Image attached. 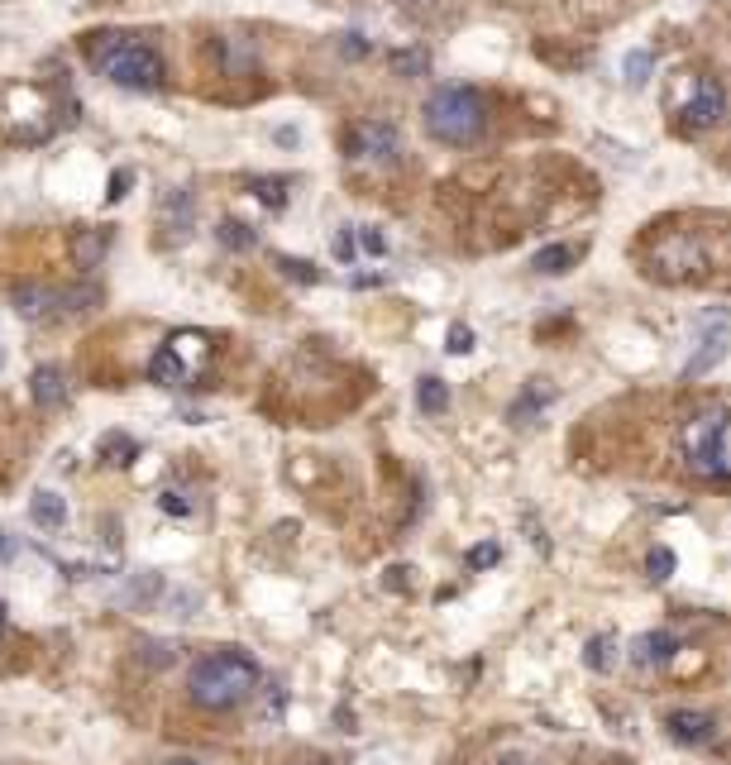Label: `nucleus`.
<instances>
[{
	"mask_svg": "<svg viewBox=\"0 0 731 765\" xmlns=\"http://www.w3.org/2000/svg\"><path fill=\"white\" fill-rule=\"evenodd\" d=\"M387 63H392V72H402V77H426L430 58H426V48H397Z\"/></svg>",
	"mask_w": 731,
	"mask_h": 765,
	"instance_id": "nucleus-24",
	"label": "nucleus"
},
{
	"mask_svg": "<svg viewBox=\"0 0 731 765\" xmlns=\"http://www.w3.org/2000/svg\"><path fill=\"white\" fill-rule=\"evenodd\" d=\"M674 565H679V560H674V550H665V546H655L650 555H645V569H650V579H669V574H674Z\"/></svg>",
	"mask_w": 731,
	"mask_h": 765,
	"instance_id": "nucleus-29",
	"label": "nucleus"
},
{
	"mask_svg": "<svg viewBox=\"0 0 731 765\" xmlns=\"http://www.w3.org/2000/svg\"><path fill=\"white\" fill-rule=\"evenodd\" d=\"M139 459V440L125 436V431H106L101 436V464H110V469H129Z\"/></svg>",
	"mask_w": 731,
	"mask_h": 765,
	"instance_id": "nucleus-16",
	"label": "nucleus"
},
{
	"mask_svg": "<svg viewBox=\"0 0 731 765\" xmlns=\"http://www.w3.org/2000/svg\"><path fill=\"white\" fill-rule=\"evenodd\" d=\"M215 58H220V72L225 77H244L258 67V53L249 39H215Z\"/></svg>",
	"mask_w": 731,
	"mask_h": 765,
	"instance_id": "nucleus-12",
	"label": "nucleus"
},
{
	"mask_svg": "<svg viewBox=\"0 0 731 765\" xmlns=\"http://www.w3.org/2000/svg\"><path fill=\"white\" fill-rule=\"evenodd\" d=\"M15 550H20V546H15L10 536H0V565H5V560H15Z\"/></svg>",
	"mask_w": 731,
	"mask_h": 765,
	"instance_id": "nucleus-37",
	"label": "nucleus"
},
{
	"mask_svg": "<svg viewBox=\"0 0 731 765\" xmlns=\"http://www.w3.org/2000/svg\"><path fill=\"white\" fill-rule=\"evenodd\" d=\"M282 268V273H287V278H292V283H321V268H316V263H306V259H287V254H278V259H273Z\"/></svg>",
	"mask_w": 731,
	"mask_h": 765,
	"instance_id": "nucleus-26",
	"label": "nucleus"
},
{
	"mask_svg": "<svg viewBox=\"0 0 731 765\" xmlns=\"http://www.w3.org/2000/svg\"><path fill=\"white\" fill-rule=\"evenodd\" d=\"M0 627H5V603H0Z\"/></svg>",
	"mask_w": 731,
	"mask_h": 765,
	"instance_id": "nucleus-40",
	"label": "nucleus"
},
{
	"mask_svg": "<svg viewBox=\"0 0 731 765\" xmlns=\"http://www.w3.org/2000/svg\"><path fill=\"white\" fill-rule=\"evenodd\" d=\"M416 407L426 416H440L445 407H450V388H445V378H435V373H426L421 383H416Z\"/></svg>",
	"mask_w": 731,
	"mask_h": 765,
	"instance_id": "nucleus-20",
	"label": "nucleus"
},
{
	"mask_svg": "<svg viewBox=\"0 0 731 765\" xmlns=\"http://www.w3.org/2000/svg\"><path fill=\"white\" fill-rule=\"evenodd\" d=\"M10 306L20 311L24 321H43V316H58V311H63V287L20 283V287H10Z\"/></svg>",
	"mask_w": 731,
	"mask_h": 765,
	"instance_id": "nucleus-8",
	"label": "nucleus"
},
{
	"mask_svg": "<svg viewBox=\"0 0 731 765\" xmlns=\"http://www.w3.org/2000/svg\"><path fill=\"white\" fill-rule=\"evenodd\" d=\"M354 249H359V244H354V235H349V230H340V235H335V259L354 263Z\"/></svg>",
	"mask_w": 731,
	"mask_h": 765,
	"instance_id": "nucleus-35",
	"label": "nucleus"
},
{
	"mask_svg": "<svg viewBox=\"0 0 731 765\" xmlns=\"http://www.w3.org/2000/svg\"><path fill=\"white\" fill-rule=\"evenodd\" d=\"M149 378L158 388H187V359L172 350V345H163V350L149 359Z\"/></svg>",
	"mask_w": 731,
	"mask_h": 765,
	"instance_id": "nucleus-13",
	"label": "nucleus"
},
{
	"mask_svg": "<svg viewBox=\"0 0 731 765\" xmlns=\"http://www.w3.org/2000/svg\"><path fill=\"white\" fill-rule=\"evenodd\" d=\"M349 283H354V287H378V283H383V273H354Z\"/></svg>",
	"mask_w": 731,
	"mask_h": 765,
	"instance_id": "nucleus-36",
	"label": "nucleus"
},
{
	"mask_svg": "<svg viewBox=\"0 0 731 765\" xmlns=\"http://www.w3.org/2000/svg\"><path fill=\"white\" fill-rule=\"evenodd\" d=\"M421 120H426V134L440 144H473L488 125V106L473 87H440L430 91Z\"/></svg>",
	"mask_w": 731,
	"mask_h": 765,
	"instance_id": "nucleus-2",
	"label": "nucleus"
},
{
	"mask_svg": "<svg viewBox=\"0 0 731 765\" xmlns=\"http://www.w3.org/2000/svg\"><path fill=\"white\" fill-rule=\"evenodd\" d=\"M258 679H263V670H258L254 656H244V651H215V656L192 665L187 689H192V703L211 708V713H225V708H239V703L254 694Z\"/></svg>",
	"mask_w": 731,
	"mask_h": 765,
	"instance_id": "nucleus-1",
	"label": "nucleus"
},
{
	"mask_svg": "<svg viewBox=\"0 0 731 765\" xmlns=\"http://www.w3.org/2000/svg\"><path fill=\"white\" fill-rule=\"evenodd\" d=\"M287 187H292V177H249V192H254L263 206H273V211L287 206Z\"/></svg>",
	"mask_w": 731,
	"mask_h": 765,
	"instance_id": "nucleus-23",
	"label": "nucleus"
},
{
	"mask_svg": "<svg viewBox=\"0 0 731 765\" xmlns=\"http://www.w3.org/2000/svg\"><path fill=\"white\" fill-rule=\"evenodd\" d=\"M674 651H679V641H674V632H665V627H655V632H641L636 641H631V665L636 670H655V665H665V660H674Z\"/></svg>",
	"mask_w": 731,
	"mask_h": 765,
	"instance_id": "nucleus-9",
	"label": "nucleus"
},
{
	"mask_svg": "<svg viewBox=\"0 0 731 765\" xmlns=\"http://www.w3.org/2000/svg\"><path fill=\"white\" fill-rule=\"evenodd\" d=\"M139 651H144V660L158 665V670H168L172 660H177V646H172V641H139Z\"/></svg>",
	"mask_w": 731,
	"mask_h": 765,
	"instance_id": "nucleus-28",
	"label": "nucleus"
},
{
	"mask_svg": "<svg viewBox=\"0 0 731 765\" xmlns=\"http://www.w3.org/2000/svg\"><path fill=\"white\" fill-rule=\"evenodd\" d=\"M583 665L588 670H598V675H607L612 665H617V636L612 632H598L588 646H583Z\"/></svg>",
	"mask_w": 731,
	"mask_h": 765,
	"instance_id": "nucleus-21",
	"label": "nucleus"
},
{
	"mask_svg": "<svg viewBox=\"0 0 731 765\" xmlns=\"http://www.w3.org/2000/svg\"><path fill=\"white\" fill-rule=\"evenodd\" d=\"M158 220L168 225L172 235H187V230L196 225V197L187 192V187H168L163 201H158Z\"/></svg>",
	"mask_w": 731,
	"mask_h": 765,
	"instance_id": "nucleus-11",
	"label": "nucleus"
},
{
	"mask_svg": "<svg viewBox=\"0 0 731 765\" xmlns=\"http://www.w3.org/2000/svg\"><path fill=\"white\" fill-rule=\"evenodd\" d=\"M96 67L101 77L125 91H158L163 87V58L158 48L139 44V39H110L96 48Z\"/></svg>",
	"mask_w": 731,
	"mask_h": 765,
	"instance_id": "nucleus-3",
	"label": "nucleus"
},
{
	"mask_svg": "<svg viewBox=\"0 0 731 765\" xmlns=\"http://www.w3.org/2000/svg\"><path fill=\"white\" fill-rule=\"evenodd\" d=\"M550 402H555V388H550L545 378H531V388L512 402V421L516 426H526V421H536V412H545Z\"/></svg>",
	"mask_w": 731,
	"mask_h": 765,
	"instance_id": "nucleus-15",
	"label": "nucleus"
},
{
	"mask_svg": "<svg viewBox=\"0 0 731 765\" xmlns=\"http://www.w3.org/2000/svg\"><path fill=\"white\" fill-rule=\"evenodd\" d=\"M650 67H655V53H650V48H641V53H626V63H622L626 87H645V82H650Z\"/></svg>",
	"mask_w": 731,
	"mask_h": 765,
	"instance_id": "nucleus-25",
	"label": "nucleus"
},
{
	"mask_svg": "<svg viewBox=\"0 0 731 765\" xmlns=\"http://www.w3.org/2000/svg\"><path fill=\"white\" fill-rule=\"evenodd\" d=\"M359 249H364V254H373V259H383V254H387V235L378 230V225H364V230H359Z\"/></svg>",
	"mask_w": 731,
	"mask_h": 765,
	"instance_id": "nucleus-30",
	"label": "nucleus"
},
{
	"mask_svg": "<svg viewBox=\"0 0 731 765\" xmlns=\"http://www.w3.org/2000/svg\"><path fill=\"white\" fill-rule=\"evenodd\" d=\"M168 765H201V761H196V756H172Z\"/></svg>",
	"mask_w": 731,
	"mask_h": 765,
	"instance_id": "nucleus-39",
	"label": "nucleus"
},
{
	"mask_svg": "<svg viewBox=\"0 0 731 765\" xmlns=\"http://www.w3.org/2000/svg\"><path fill=\"white\" fill-rule=\"evenodd\" d=\"M344 149H349V158H364V163H397L402 158V134L387 120H359L344 134Z\"/></svg>",
	"mask_w": 731,
	"mask_h": 765,
	"instance_id": "nucleus-5",
	"label": "nucleus"
},
{
	"mask_svg": "<svg viewBox=\"0 0 731 765\" xmlns=\"http://www.w3.org/2000/svg\"><path fill=\"white\" fill-rule=\"evenodd\" d=\"M574 259H579V249H574V244H545V249H536L531 268H536V273H545V278H555V273H569V268H574Z\"/></svg>",
	"mask_w": 731,
	"mask_h": 765,
	"instance_id": "nucleus-18",
	"label": "nucleus"
},
{
	"mask_svg": "<svg viewBox=\"0 0 731 765\" xmlns=\"http://www.w3.org/2000/svg\"><path fill=\"white\" fill-rule=\"evenodd\" d=\"M129 187H134V168H120V173H110L106 201H120V197H129Z\"/></svg>",
	"mask_w": 731,
	"mask_h": 765,
	"instance_id": "nucleus-32",
	"label": "nucleus"
},
{
	"mask_svg": "<svg viewBox=\"0 0 731 765\" xmlns=\"http://www.w3.org/2000/svg\"><path fill=\"white\" fill-rule=\"evenodd\" d=\"M445 350H450V354H469L473 350V330L464 326V321H454V326H450V335H445Z\"/></svg>",
	"mask_w": 731,
	"mask_h": 765,
	"instance_id": "nucleus-31",
	"label": "nucleus"
},
{
	"mask_svg": "<svg viewBox=\"0 0 731 765\" xmlns=\"http://www.w3.org/2000/svg\"><path fill=\"white\" fill-rule=\"evenodd\" d=\"M340 53H344V58H364V53H368V39H364V34H344V39H340Z\"/></svg>",
	"mask_w": 731,
	"mask_h": 765,
	"instance_id": "nucleus-34",
	"label": "nucleus"
},
{
	"mask_svg": "<svg viewBox=\"0 0 731 765\" xmlns=\"http://www.w3.org/2000/svg\"><path fill=\"white\" fill-rule=\"evenodd\" d=\"M722 115H727V91L717 87V82H698V87H693V96L679 106L674 125H679L684 134H703V130H712Z\"/></svg>",
	"mask_w": 731,
	"mask_h": 765,
	"instance_id": "nucleus-6",
	"label": "nucleus"
},
{
	"mask_svg": "<svg viewBox=\"0 0 731 765\" xmlns=\"http://www.w3.org/2000/svg\"><path fill=\"white\" fill-rule=\"evenodd\" d=\"M106 249H110V225H86V230H77V240H72V254H77L82 268H96V263L106 259Z\"/></svg>",
	"mask_w": 731,
	"mask_h": 765,
	"instance_id": "nucleus-14",
	"label": "nucleus"
},
{
	"mask_svg": "<svg viewBox=\"0 0 731 765\" xmlns=\"http://www.w3.org/2000/svg\"><path fill=\"white\" fill-rule=\"evenodd\" d=\"M722 359H727V335L717 330V335H708V340L698 345V354L688 359V369H684V373H688V378H703V373H708V369H717Z\"/></svg>",
	"mask_w": 731,
	"mask_h": 765,
	"instance_id": "nucleus-19",
	"label": "nucleus"
},
{
	"mask_svg": "<svg viewBox=\"0 0 731 765\" xmlns=\"http://www.w3.org/2000/svg\"><path fill=\"white\" fill-rule=\"evenodd\" d=\"M497 560H502V546H493V541L469 550V569H488V565H497Z\"/></svg>",
	"mask_w": 731,
	"mask_h": 765,
	"instance_id": "nucleus-33",
	"label": "nucleus"
},
{
	"mask_svg": "<svg viewBox=\"0 0 731 765\" xmlns=\"http://www.w3.org/2000/svg\"><path fill=\"white\" fill-rule=\"evenodd\" d=\"M29 393H34V402H39V407H48V412H53V407H63L67 397H72V383H67V373L58 369V364H39V369H34V378H29Z\"/></svg>",
	"mask_w": 731,
	"mask_h": 765,
	"instance_id": "nucleus-10",
	"label": "nucleus"
},
{
	"mask_svg": "<svg viewBox=\"0 0 731 765\" xmlns=\"http://www.w3.org/2000/svg\"><path fill=\"white\" fill-rule=\"evenodd\" d=\"M158 507H163L168 517H192L196 512V503L182 493V488H163V493H158Z\"/></svg>",
	"mask_w": 731,
	"mask_h": 765,
	"instance_id": "nucleus-27",
	"label": "nucleus"
},
{
	"mask_svg": "<svg viewBox=\"0 0 731 765\" xmlns=\"http://www.w3.org/2000/svg\"><path fill=\"white\" fill-rule=\"evenodd\" d=\"M29 522H34V526H48V531H58V526L67 522V503L58 498V493L39 488V493H34V503H29Z\"/></svg>",
	"mask_w": 731,
	"mask_h": 765,
	"instance_id": "nucleus-17",
	"label": "nucleus"
},
{
	"mask_svg": "<svg viewBox=\"0 0 731 765\" xmlns=\"http://www.w3.org/2000/svg\"><path fill=\"white\" fill-rule=\"evenodd\" d=\"M727 431H731L727 407H708V412H698L693 421H684V431H679V450H684L693 474H703V479L727 474Z\"/></svg>",
	"mask_w": 731,
	"mask_h": 765,
	"instance_id": "nucleus-4",
	"label": "nucleus"
},
{
	"mask_svg": "<svg viewBox=\"0 0 731 765\" xmlns=\"http://www.w3.org/2000/svg\"><path fill=\"white\" fill-rule=\"evenodd\" d=\"M497 765H536V761H531V756H502Z\"/></svg>",
	"mask_w": 731,
	"mask_h": 765,
	"instance_id": "nucleus-38",
	"label": "nucleus"
},
{
	"mask_svg": "<svg viewBox=\"0 0 731 765\" xmlns=\"http://www.w3.org/2000/svg\"><path fill=\"white\" fill-rule=\"evenodd\" d=\"M665 737L679 746H708L717 737V718L703 708H674L665 713Z\"/></svg>",
	"mask_w": 731,
	"mask_h": 765,
	"instance_id": "nucleus-7",
	"label": "nucleus"
},
{
	"mask_svg": "<svg viewBox=\"0 0 731 765\" xmlns=\"http://www.w3.org/2000/svg\"><path fill=\"white\" fill-rule=\"evenodd\" d=\"M215 240L225 244V249L249 254V249L258 244V235H254V225H244V220H220V225H215Z\"/></svg>",
	"mask_w": 731,
	"mask_h": 765,
	"instance_id": "nucleus-22",
	"label": "nucleus"
}]
</instances>
